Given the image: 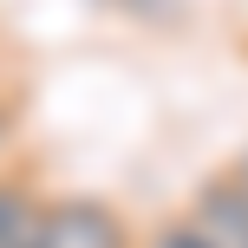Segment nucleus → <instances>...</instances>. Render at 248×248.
<instances>
[{"mask_svg": "<svg viewBox=\"0 0 248 248\" xmlns=\"http://www.w3.org/2000/svg\"><path fill=\"white\" fill-rule=\"evenodd\" d=\"M33 248H137V235L98 196H46Z\"/></svg>", "mask_w": 248, "mask_h": 248, "instance_id": "f257e3e1", "label": "nucleus"}, {"mask_svg": "<svg viewBox=\"0 0 248 248\" xmlns=\"http://www.w3.org/2000/svg\"><path fill=\"white\" fill-rule=\"evenodd\" d=\"M183 216H189V222H202L222 248H248V150H235L222 170L202 176Z\"/></svg>", "mask_w": 248, "mask_h": 248, "instance_id": "f03ea898", "label": "nucleus"}, {"mask_svg": "<svg viewBox=\"0 0 248 248\" xmlns=\"http://www.w3.org/2000/svg\"><path fill=\"white\" fill-rule=\"evenodd\" d=\"M39 209H46V196L33 189V176L0 170V248H33Z\"/></svg>", "mask_w": 248, "mask_h": 248, "instance_id": "7ed1b4c3", "label": "nucleus"}, {"mask_svg": "<svg viewBox=\"0 0 248 248\" xmlns=\"http://www.w3.org/2000/svg\"><path fill=\"white\" fill-rule=\"evenodd\" d=\"M137 248H222V242H216L202 222H189V216H170V222H157Z\"/></svg>", "mask_w": 248, "mask_h": 248, "instance_id": "20e7f679", "label": "nucleus"}, {"mask_svg": "<svg viewBox=\"0 0 248 248\" xmlns=\"http://www.w3.org/2000/svg\"><path fill=\"white\" fill-rule=\"evenodd\" d=\"M111 7L137 13V20H170V13H176V0H111Z\"/></svg>", "mask_w": 248, "mask_h": 248, "instance_id": "39448f33", "label": "nucleus"}, {"mask_svg": "<svg viewBox=\"0 0 248 248\" xmlns=\"http://www.w3.org/2000/svg\"><path fill=\"white\" fill-rule=\"evenodd\" d=\"M13 137H20V111H13V105L0 98V157L13 150Z\"/></svg>", "mask_w": 248, "mask_h": 248, "instance_id": "423d86ee", "label": "nucleus"}]
</instances>
